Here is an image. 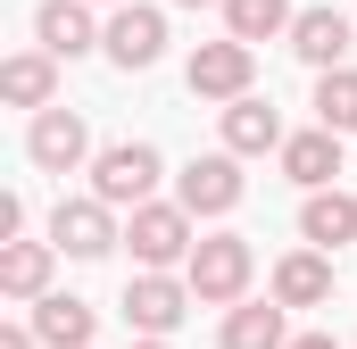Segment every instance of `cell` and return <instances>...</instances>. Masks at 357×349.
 I'll return each instance as SVG.
<instances>
[{"instance_id":"cell-25","label":"cell","mask_w":357,"mask_h":349,"mask_svg":"<svg viewBox=\"0 0 357 349\" xmlns=\"http://www.w3.org/2000/svg\"><path fill=\"white\" fill-rule=\"evenodd\" d=\"M133 349H175V341H133Z\"/></svg>"},{"instance_id":"cell-16","label":"cell","mask_w":357,"mask_h":349,"mask_svg":"<svg viewBox=\"0 0 357 349\" xmlns=\"http://www.w3.org/2000/svg\"><path fill=\"white\" fill-rule=\"evenodd\" d=\"M282 174L299 183V191H333V174H341V133H291L282 142Z\"/></svg>"},{"instance_id":"cell-11","label":"cell","mask_w":357,"mask_h":349,"mask_svg":"<svg viewBox=\"0 0 357 349\" xmlns=\"http://www.w3.org/2000/svg\"><path fill=\"white\" fill-rule=\"evenodd\" d=\"M282 142H291V133H282V117H274V100H258V91H250V100H233V108H225V150H233V158H282Z\"/></svg>"},{"instance_id":"cell-2","label":"cell","mask_w":357,"mask_h":349,"mask_svg":"<svg viewBox=\"0 0 357 349\" xmlns=\"http://www.w3.org/2000/svg\"><path fill=\"white\" fill-rule=\"evenodd\" d=\"M125 242H133V258L142 274H167V266H191V208L183 200H150V208H133L125 216Z\"/></svg>"},{"instance_id":"cell-4","label":"cell","mask_w":357,"mask_h":349,"mask_svg":"<svg viewBox=\"0 0 357 349\" xmlns=\"http://www.w3.org/2000/svg\"><path fill=\"white\" fill-rule=\"evenodd\" d=\"M191 308H199V299H191L183 274H133V283H125V325H133V341H167Z\"/></svg>"},{"instance_id":"cell-20","label":"cell","mask_w":357,"mask_h":349,"mask_svg":"<svg viewBox=\"0 0 357 349\" xmlns=\"http://www.w3.org/2000/svg\"><path fill=\"white\" fill-rule=\"evenodd\" d=\"M291 25H299V8H291V0H225V34H233V42H250V50L274 42V34H291Z\"/></svg>"},{"instance_id":"cell-22","label":"cell","mask_w":357,"mask_h":349,"mask_svg":"<svg viewBox=\"0 0 357 349\" xmlns=\"http://www.w3.org/2000/svg\"><path fill=\"white\" fill-rule=\"evenodd\" d=\"M0 349H42V341H33V325H8V333H0Z\"/></svg>"},{"instance_id":"cell-1","label":"cell","mask_w":357,"mask_h":349,"mask_svg":"<svg viewBox=\"0 0 357 349\" xmlns=\"http://www.w3.org/2000/svg\"><path fill=\"white\" fill-rule=\"evenodd\" d=\"M250 274H258V250H250L241 233H208V242L191 250V266H183V283H191L199 308H241Z\"/></svg>"},{"instance_id":"cell-15","label":"cell","mask_w":357,"mask_h":349,"mask_svg":"<svg viewBox=\"0 0 357 349\" xmlns=\"http://www.w3.org/2000/svg\"><path fill=\"white\" fill-rule=\"evenodd\" d=\"M299 242L307 250H341V242H357V200L333 183V191H307V208H299Z\"/></svg>"},{"instance_id":"cell-6","label":"cell","mask_w":357,"mask_h":349,"mask_svg":"<svg viewBox=\"0 0 357 349\" xmlns=\"http://www.w3.org/2000/svg\"><path fill=\"white\" fill-rule=\"evenodd\" d=\"M241 191H250V183H241V158H233V150H208V158H191V167L175 174V200L191 216H233Z\"/></svg>"},{"instance_id":"cell-23","label":"cell","mask_w":357,"mask_h":349,"mask_svg":"<svg viewBox=\"0 0 357 349\" xmlns=\"http://www.w3.org/2000/svg\"><path fill=\"white\" fill-rule=\"evenodd\" d=\"M291 349H341L333 333H291Z\"/></svg>"},{"instance_id":"cell-5","label":"cell","mask_w":357,"mask_h":349,"mask_svg":"<svg viewBox=\"0 0 357 349\" xmlns=\"http://www.w3.org/2000/svg\"><path fill=\"white\" fill-rule=\"evenodd\" d=\"M183 75H191V91H199V100H225V108H233V100H250V75H258V50L225 34V42H199Z\"/></svg>"},{"instance_id":"cell-18","label":"cell","mask_w":357,"mask_h":349,"mask_svg":"<svg viewBox=\"0 0 357 349\" xmlns=\"http://www.w3.org/2000/svg\"><path fill=\"white\" fill-rule=\"evenodd\" d=\"M0 91H8V108H33V117H42V108L59 100V59H50V50H17V59L0 67Z\"/></svg>"},{"instance_id":"cell-26","label":"cell","mask_w":357,"mask_h":349,"mask_svg":"<svg viewBox=\"0 0 357 349\" xmlns=\"http://www.w3.org/2000/svg\"><path fill=\"white\" fill-rule=\"evenodd\" d=\"M100 8H133V0H100Z\"/></svg>"},{"instance_id":"cell-7","label":"cell","mask_w":357,"mask_h":349,"mask_svg":"<svg viewBox=\"0 0 357 349\" xmlns=\"http://www.w3.org/2000/svg\"><path fill=\"white\" fill-rule=\"evenodd\" d=\"M25 158H33L42 174H75L84 158H100V150H91V133H84L75 108H42V117L25 125Z\"/></svg>"},{"instance_id":"cell-10","label":"cell","mask_w":357,"mask_h":349,"mask_svg":"<svg viewBox=\"0 0 357 349\" xmlns=\"http://www.w3.org/2000/svg\"><path fill=\"white\" fill-rule=\"evenodd\" d=\"M33 42H42L50 59H84V50H100L91 0H42V8H33Z\"/></svg>"},{"instance_id":"cell-9","label":"cell","mask_w":357,"mask_h":349,"mask_svg":"<svg viewBox=\"0 0 357 349\" xmlns=\"http://www.w3.org/2000/svg\"><path fill=\"white\" fill-rule=\"evenodd\" d=\"M100 50H108L125 75H142V67H158V50H167V17H158V8H142V0H133V8H116V17L100 25Z\"/></svg>"},{"instance_id":"cell-17","label":"cell","mask_w":357,"mask_h":349,"mask_svg":"<svg viewBox=\"0 0 357 349\" xmlns=\"http://www.w3.org/2000/svg\"><path fill=\"white\" fill-rule=\"evenodd\" d=\"M291 308H274V299H241V308H225V349H291V325H282Z\"/></svg>"},{"instance_id":"cell-24","label":"cell","mask_w":357,"mask_h":349,"mask_svg":"<svg viewBox=\"0 0 357 349\" xmlns=\"http://www.w3.org/2000/svg\"><path fill=\"white\" fill-rule=\"evenodd\" d=\"M175 8H208V0H175ZM216 8H225V0H216Z\"/></svg>"},{"instance_id":"cell-19","label":"cell","mask_w":357,"mask_h":349,"mask_svg":"<svg viewBox=\"0 0 357 349\" xmlns=\"http://www.w3.org/2000/svg\"><path fill=\"white\" fill-rule=\"evenodd\" d=\"M50 258H59L50 242H8L0 250V291L8 299H50Z\"/></svg>"},{"instance_id":"cell-13","label":"cell","mask_w":357,"mask_h":349,"mask_svg":"<svg viewBox=\"0 0 357 349\" xmlns=\"http://www.w3.org/2000/svg\"><path fill=\"white\" fill-rule=\"evenodd\" d=\"M324 299H333V258L324 250L274 258V308H324Z\"/></svg>"},{"instance_id":"cell-3","label":"cell","mask_w":357,"mask_h":349,"mask_svg":"<svg viewBox=\"0 0 357 349\" xmlns=\"http://www.w3.org/2000/svg\"><path fill=\"white\" fill-rule=\"evenodd\" d=\"M150 191H158V150H150V142H108V150L91 158V200H108V208H150Z\"/></svg>"},{"instance_id":"cell-14","label":"cell","mask_w":357,"mask_h":349,"mask_svg":"<svg viewBox=\"0 0 357 349\" xmlns=\"http://www.w3.org/2000/svg\"><path fill=\"white\" fill-rule=\"evenodd\" d=\"M91 333H100L91 299H67V291L33 299V341H42V349H91Z\"/></svg>"},{"instance_id":"cell-8","label":"cell","mask_w":357,"mask_h":349,"mask_svg":"<svg viewBox=\"0 0 357 349\" xmlns=\"http://www.w3.org/2000/svg\"><path fill=\"white\" fill-rule=\"evenodd\" d=\"M125 233H116V216H108V200H59L50 208V250H67V258H108Z\"/></svg>"},{"instance_id":"cell-21","label":"cell","mask_w":357,"mask_h":349,"mask_svg":"<svg viewBox=\"0 0 357 349\" xmlns=\"http://www.w3.org/2000/svg\"><path fill=\"white\" fill-rule=\"evenodd\" d=\"M316 125L324 133H357V67L316 75Z\"/></svg>"},{"instance_id":"cell-12","label":"cell","mask_w":357,"mask_h":349,"mask_svg":"<svg viewBox=\"0 0 357 349\" xmlns=\"http://www.w3.org/2000/svg\"><path fill=\"white\" fill-rule=\"evenodd\" d=\"M349 42H357V34H349L341 8H299V25H291V50H299L316 75H333V67L349 59Z\"/></svg>"}]
</instances>
